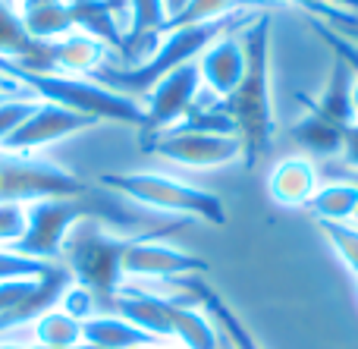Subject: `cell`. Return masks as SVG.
<instances>
[{"instance_id": "obj_1", "label": "cell", "mask_w": 358, "mask_h": 349, "mask_svg": "<svg viewBox=\"0 0 358 349\" xmlns=\"http://www.w3.org/2000/svg\"><path fill=\"white\" fill-rule=\"evenodd\" d=\"M245 44V76L220 101L233 120L236 138L242 148V167L255 170L267 157L273 142V98H271V13L261 10L242 29Z\"/></svg>"}, {"instance_id": "obj_2", "label": "cell", "mask_w": 358, "mask_h": 349, "mask_svg": "<svg viewBox=\"0 0 358 349\" xmlns=\"http://www.w3.org/2000/svg\"><path fill=\"white\" fill-rule=\"evenodd\" d=\"M258 6L252 10H239V13H229L223 19H214V22H204V25H189V29H173V31H164L157 48L151 50L145 60L132 63V66H101L92 73L94 82L101 85L113 88V92L126 94V98L138 101L164 79L170 76L173 69L185 66V63H195L217 38H223L227 31L236 29H245L255 16H258Z\"/></svg>"}, {"instance_id": "obj_3", "label": "cell", "mask_w": 358, "mask_h": 349, "mask_svg": "<svg viewBox=\"0 0 358 349\" xmlns=\"http://www.w3.org/2000/svg\"><path fill=\"white\" fill-rule=\"evenodd\" d=\"M0 76L10 79L25 98L48 101V104L66 107L73 113L94 120V123H145V107L113 88L94 82L92 76H63V73H35V69L16 66V63L0 60Z\"/></svg>"}, {"instance_id": "obj_4", "label": "cell", "mask_w": 358, "mask_h": 349, "mask_svg": "<svg viewBox=\"0 0 358 349\" xmlns=\"http://www.w3.org/2000/svg\"><path fill=\"white\" fill-rule=\"evenodd\" d=\"M136 236H120L107 230L104 220L82 218L69 230L60 252V264L73 274L79 287L98 299V306H113V296L123 287V255Z\"/></svg>"}, {"instance_id": "obj_5", "label": "cell", "mask_w": 358, "mask_h": 349, "mask_svg": "<svg viewBox=\"0 0 358 349\" xmlns=\"http://www.w3.org/2000/svg\"><path fill=\"white\" fill-rule=\"evenodd\" d=\"M101 189L129 199L136 205H145L151 211L179 214V218H195L204 224L223 227L227 224V208L208 189H198L185 180H176L170 173H155V170H126V173H104L98 180Z\"/></svg>"}, {"instance_id": "obj_6", "label": "cell", "mask_w": 358, "mask_h": 349, "mask_svg": "<svg viewBox=\"0 0 358 349\" xmlns=\"http://www.w3.org/2000/svg\"><path fill=\"white\" fill-rule=\"evenodd\" d=\"M85 192V183L60 164L41 155H16L0 148V201H35Z\"/></svg>"}, {"instance_id": "obj_7", "label": "cell", "mask_w": 358, "mask_h": 349, "mask_svg": "<svg viewBox=\"0 0 358 349\" xmlns=\"http://www.w3.org/2000/svg\"><path fill=\"white\" fill-rule=\"evenodd\" d=\"M145 151L176 167H227L242 161V148L236 136L195 129H167L145 138Z\"/></svg>"}, {"instance_id": "obj_8", "label": "cell", "mask_w": 358, "mask_h": 349, "mask_svg": "<svg viewBox=\"0 0 358 349\" xmlns=\"http://www.w3.org/2000/svg\"><path fill=\"white\" fill-rule=\"evenodd\" d=\"M167 233H142L123 255V280H179L208 271V262L192 252L161 243Z\"/></svg>"}, {"instance_id": "obj_9", "label": "cell", "mask_w": 358, "mask_h": 349, "mask_svg": "<svg viewBox=\"0 0 358 349\" xmlns=\"http://www.w3.org/2000/svg\"><path fill=\"white\" fill-rule=\"evenodd\" d=\"M198 92H201V76H198L195 63H185V66L173 69L170 76H164V79L145 94V104H142L145 107V123H142L145 138L173 129L179 120L192 111Z\"/></svg>"}, {"instance_id": "obj_10", "label": "cell", "mask_w": 358, "mask_h": 349, "mask_svg": "<svg viewBox=\"0 0 358 349\" xmlns=\"http://www.w3.org/2000/svg\"><path fill=\"white\" fill-rule=\"evenodd\" d=\"M94 126V120L82 117V113H73L66 107H57V104H48V101H38V107L29 113L22 126L6 138L0 148L6 151H16V155H38L41 148L48 145L60 142V138H69L76 132L88 129Z\"/></svg>"}, {"instance_id": "obj_11", "label": "cell", "mask_w": 358, "mask_h": 349, "mask_svg": "<svg viewBox=\"0 0 358 349\" xmlns=\"http://www.w3.org/2000/svg\"><path fill=\"white\" fill-rule=\"evenodd\" d=\"M198 76H201L204 92H210L214 98H227L245 76V44H242V29L227 31L223 38H217L208 50L195 60Z\"/></svg>"}, {"instance_id": "obj_12", "label": "cell", "mask_w": 358, "mask_h": 349, "mask_svg": "<svg viewBox=\"0 0 358 349\" xmlns=\"http://www.w3.org/2000/svg\"><path fill=\"white\" fill-rule=\"evenodd\" d=\"M0 60L35 69V73H50L48 44L35 41L25 31L22 16L16 10V0H0Z\"/></svg>"}, {"instance_id": "obj_13", "label": "cell", "mask_w": 358, "mask_h": 349, "mask_svg": "<svg viewBox=\"0 0 358 349\" xmlns=\"http://www.w3.org/2000/svg\"><path fill=\"white\" fill-rule=\"evenodd\" d=\"M48 54H50V73L92 76L94 69L104 66L107 44L98 41L94 35H88V31L73 29L63 38H57V41H48Z\"/></svg>"}, {"instance_id": "obj_14", "label": "cell", "mask_w": 358, "mask_h": 349, "mask_svg": "<svg viewBox=\"0 0 358 349\" xmlns=\"http://www.w3.org/2000/svg\"><path fill=\"white\" fill-rule=\"evenodd\" d=\"M267 192L280 208H308L317 192V167L308 157H286L267 176Z\"/></svg>"}, {"instance_id": "obj_15", "label": "cell", "mask_w": 358, "mask_h": 349, "mask_svg": "<svg viewBox=\"0 0 358 349\" xmlns=\"http://www.w3.org/2000/svg\"><path fill=\"white\" fill-rule=\"evenodd\" d=\"M352 82H355V69L349 63H343L340 57H334V66H330V76H327V85H324L321 98L308 101L305 94H299L305 107L311 113H317L321 120L334 126H352L355 117H352Z\"/></svg>"}, {"instance_id": "obj_16", "label": "cell", "mask_w": 358, "mask_h": 349, "mask_svg": "<svg viewBox=\"0 0 358 349\" xmlns=\"http://www.w3.org/2000/svg\"><path fill=\"white\" fill-rule=\"evenodd\" d=\"M170 340L185 349H220V331L195 299L170 296Z\"/></svg>"}, {"instance_id": "obj_17", "label": "cell", "mask_w": 358, "mask_h": 349, "mask_svg": "<svg viewBox=\"0 0 358 349\" xmlns=\"http://www.w3.org/2000/svg\"><path fill=\"white\" fill-rule=\"evenodd\" d=\"M82 340L92 349H136L157 343L155 337H148L145 331H138L136 325H129L113 312H98L82 321Z\"/></svg>"}, {"instance_id": "obj_18", "label": "cell", "mask_w": 358, "mask_h": 349, "mask_svg": "<svg viewBox=\"0 0 358 349\" xmlns=\"http://www.w3.org/2000/svg\"><path fill=\"white\" fill-rule=\"evenodd\" d=\"M22 25L35 41H57L73 31V13L66 0H16Z\"/></svg>"}, {"instance_id": "obj_19", "label": "cell", "mask_w": 358, "mask_h": 349, "mask_svg": "<svg viewBox=\"0 0 358 349\" xmlns=\"http://www.w3.org/2000/svg\"><path fill=\"white\" fill-rule=\"evenodd\" d=\"M31 334V346H41V349H76V346H85L82 340V321L66 315L63 308H48L44 315H38L35 321L29 325Z\"/></svg>"}, {"instance_id": "obj_20", "label": "cell", "mask_w": 358, "mask_h": 349, "mask_svg": "<svg viewBox=\"0 0 358 349\" xmlns=\"http://www.w3.org/2000/svg\"><path fill=\"white\" fill-rule=\"evenodd\" d=\"M289 136H292V142H296L299 148H305L308 155L330 157V155H340L343 151V136H346V129H343V126L327 123V120H321L317 113L308 111L289 129Z\"/></svg>"}, {"instance_id": "obj_21", "label": "cell", "mask_w": 358, "mask_h": 349, "mask_svg": "<svg viewBox=\"0 0 358 349\" xmlns=\"http://www.w3.org/2000/svg\"><path fill=\"white\" fill-rule=\"evenodd\" d=\"M355 208H358V186L349 180L324 183V186H317V192L308 201V211L317 220H334V224L352 220Z\"/></svg>"}, {"instance_id": "obj_22", "label": "cell", "mask_w": 358, "mask_h": 349, "mask_svg": "<svg viewBox=\"0 0 358 349\" xmlns=\"http://www.w3.org/2000/svg\"><path fill=\"white\" fill-rule=\"evenodd\" d=\"M252 0H189L185 10L179 13L176 19H170L164 25V31H173V29H189V25H204V22H214V19H223L229 13H239V10H252ZM161 31V35H164Z\"/></svg>"}, {"instance_id": "obj_23", "label": "cell", "mask_w": 358, "mask_h": 349, "mask_svg": "<svg viewBox=\"0 0 358 349\" xmlns=\"http://www.w3.org/2000/svg\"><path fill=\"white\" fill-rule=\"evenodd\" d=\"M321 233L327 236V243L336 249V255L346 262V268L355 274L358 280V227L355 224H334V220H317Z\"/></svg>"}, {"instance_id": "obj_24", "label": "cell", "mask_w": 358, "mask_h": 349, "mask_svg": "<svg viewBox=\"0 0 358 349\" xmlns=\"http://www.w3.org/2000/svg\"><path fill=\"white\" fill-rule=\"evenodd\" d=\"M299 6H302L308 16H317L324 25H330L336 35L358 44V13L346 10V6H334V3H299Z\"/></svg>"}, {"instance_id": "obj_25", "label": "cell", "mask_w": 358, "mask_h": 349, "mask_svg": "<svg viewBox=\"0 0 358 349\" xmlns=\"http://www.w3.org/2000/svg\"><path fill=\"white\" fill-rule=\"evenodd\" d=\"M54 262H38V258L19 255L16 249H0V283L3 280H25V277H41Z\"/></svg>"}, {"instance_id": "obj_26", "label": "cell", "mask_w": 358, "mask_h": 349, "mask_svg": "<svg viewBox=\"0 0 358 349\" xmlns=\"http://www.w3.org/2000/svg\"><path fill=\"white\" fill-rule=\"evenodd\" d=\"M35 107H38V101L25 98V94H10V98L0 101V145L29 120V113L35 111Z\"/></svg>"}, {"instance_id": "obj_27", "label": "cell", "mask_w": 358, "mask_h": 349, "mask_svg": "<svg viewBox=\"0 0 358 349\" xmlns=\"http://www.w3.org/2000/svg\"><path fill=\"white\" fill-rule=\"evenodd\" d=\"M25 205L29 201H0V249H13L22 239Z\"/></svg>"}, {"instance_id": "obj_28", "label": "cell", "mask_w": 358, "mask_h": 349, "mask_svg": "<svg viewBox=\"0 0 358 349\" xmlns=\"http://www.w3.org/2000/svg\"><path fill=\"white\" fill-rule=\"evenodd\" d=\"M57 308H63L66 315H73V318H79V321H85V318H92V315L101 312L98 299H94V296L88 293L85 287H79L76 280L69 283L66 290H63V296H60V302H57Z\"/></svg>"}, {"instance_id": "obj_29", "label": "cell", "mask_w": 358, "mask_h": 349, "mask_svg": "<svg viewBox=\"0 0 358 349\" xmlns=\"http://www.w3.org/2000/svg\"><path fill=\"white\" fill-rule=\"evenodd\" d=\"M44 274H48V271H44ZM41 277H25V280H3L0 283V318L16 312V308L41 287Z\"/></svg>"}, {"instance_id": "obj_30", "label": "cell", "mask_w": 358, "mask_h": 349, "mask_svg": "<svg viewBox=\"0 0 358 349\" xmlns=\"http://www.w3.org/2000/svg\"><path fill=\"white\" fill-rule=\"evenodd\" d=\"M343 161H346V167L358 170V123L346 126V136H343Z\"/></svg>"}, {"instance_id": "obj_31", "label": "cell", "mask_w": 358, "mask_h": 349, "mask_svg": "<svg viewBox=\"0 0 358 349\" xmlns=\"http://www.w3.org/2000/svg\"><path fill=\"white\" fill-rule=\"evenodd\" d=\"M161 3H164V13H167V22H170V19H176L179 13L185 10V3H189V0H161ZM167 22H164V25H167Z\"/></svg>"}, {"instance_id": "obj_32", "label": "cell", "mask_w": 358, "mask_h": 349, "mask_svg": "<svg viewBox=\"0 0 358 349\" xmlns=\"http://www.w3.org/2000/svg\"><path fill=\"white\" fill-rule=\"evenodd\" d=\"M340 180H349V183H355V186H358V170L343 167V170H340Z\"/></svg>"}, {"instance_id": "obj_33", "label": "cell", "mask_w": 358, "mask_h": 349, "mask_svg": "<svg viewBox=\"0 0 358 349\" xmlns=\"http://www.w3.org/2000/svg\"><path fill=\"white\" fill-rule=\"evenodd\" d=\"M352 117L358 123V73H355V82H352Z\"/></svg>"}, {"instance_id": "obj_34", "label": "cell", "mask_w": 358, "mask_h": 349, "mask_svg": "<svg viewBox=\"0 0 358 349\" xmlns=\"http://www.w3.org/2000/svg\"><path fill=\"white\" fill-rule=\"evenodd\" d=\"M327 3H334V6H346V10L358 13V0H327Z\"/></svg>"}, {"instance_id": "obj_35", "label": "cell", "mask_w": 358, "mask_h": 349, "mask_svg": "<svg viewBox=\"0 0 358 349\" xmlns=\"http://www.w3.org/2000/svg\"><path fill=\"white\" fill-rule=\"evenodd\" d=\"M157 349H185V346L173 343V340H164V343H157Z\"/></svg>"}, {"instance_id": "obj_36", "label": "cell", "mask_w": 358, "mask_h": 349, "mask_svg": "<svg viewBox=\"0 0 358 349\" xmlns=\"http://www.w3.org/2000/svg\"><path fill=\"white\" fill-rule=\"evenodd\" d=\"M220 349H233V343H229V340L223 337V334H220Z\"/></svg>"}, {"instance_id": "obj_37", "label": "cell", "mask_w": 358, "mask_h": 349, "mask_svg": "<svg viewBox=\"0 0 358 349\" xmlns=\"http://www.w3.org/2000/svg\"><path fill=\"white\" fill-rule=\"evenodd\" d=\"M136 349H157V343H148V346H136Z\"/></svg>"}, {"instance_id": "obj_38", "label": "cell", "mask_w": 358, "mask_h": 349, "mask_svg": "<svg viewBox=\"0 0 358 349\" xmlns=\"http://www.w3.org/2000/svg\"><path fill=\"white\" fill-rule=\"evenodd\" d=\"M252 3H258V6H264V3H271V0H252Z\"/></svg>"}, {"instance_id": "obj_39", "label": "cell", "mask_w": 358, "mask_h": 349, "mask_svg": "<svg viewBox=\"0 0 358 349\" xmlns=\"http://www.w3.org/2000/svg\"><path fill=\"white\" fill-rule=\"evenodd\" d=\"M352 220H355V227H358V208H355V214H352Z\"/></svg>"}, {"instance_id": "obj_40", "label": "cell", "mask_w": 358, "mask_h": 349, "mask_svg": "<svg viewBox=\"0 0 358 349\" xmlns=\"http://www.w3.org/2000/svg\"><path fill=\"white\" fill-rule=\"evenodd\" d=\"M3 98H10V94H3V92H0V101H3Z\"/></svg>"}]
</instances>
